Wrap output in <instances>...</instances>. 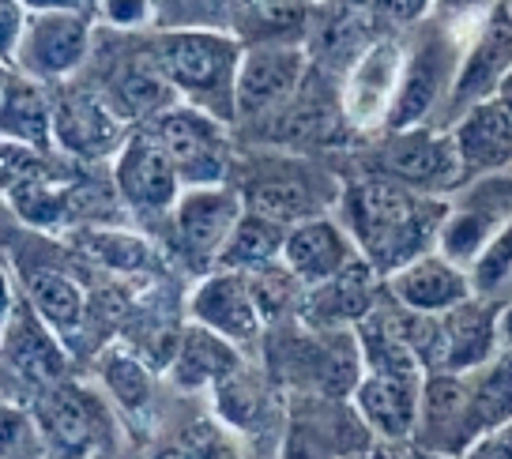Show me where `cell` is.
<instances>
[{
  "label": "cell",
  "mask_w": 512,
  "mask_h": 459,
  "mask_svg": "<svg viewBox=\"0 0 512 459\" xmlns=\"http://www.w3.org/2000/svg\"><path fill=\"white\" fill-rule=\"evenodd\" d=\"M448 207L452 196H433L388 177L362 174L343 185L339 222L347 226V234L354 238L358 253L373 264V271L388 279L411 260L437 249Z\"/></svg>",
  "instance_id": "1"
},
{
  "label": "cell",
  "mask_w": 512,
  "mask_h": 459,
  "mask_svg": "<svg viewBox=\"0 0 512 459\" xmlns=\"http://www.w3.org/2000/svg\"><path fill=\"white\" fill-rule=\"evenodd\" d=\"M151 57L166 83L174 87L177 102L219 117L234 125L238 106V64L245 42L219 27H170L151 38Z\"/></svg>",
  "instance_id": "2"
},
{
  "label": "cell",
  "mask_w": 512,
  "mask_h": 459,
  "mask_svg": "<svg viewBox=\"0 0 512 459\" xmlns=\"http://www.w3.org/2000/svg\"><path fill=\"white\" fill-rule=\"evenodd\" d=\"M238 189L249 211L290 230L298 222L332 215V207H339V196H343V181H336L309 159L272 155L268 162H256V166L249 159V181Z\"/></svg>",
  "instance_id": "3"
},
{
  "label": "cell",
  "mask_w": 512,
  "mask_h": 459,
  "mask_svg": "<svg viewBox=\"0 0 512 459\" xmlns=\"http://www.w3.org/2000/svg\"><path fill=\"white\" fill-rule=\"evenodd\" d=\"M53 459H95L113 452V407L80 380H61L27 399Z\"/></svg>",
  "instance_id": "4"
},
{
  "label": "cell",
  "mask_w": 512,
  "mask_h": 459,
  "mask_svg": "<svg viewBox=\"0 0 512 459\" xmlns=\"http://www.w3.org/2000/svg\"><path fill=\"white\" fill-rule=\"evenodd\" d=\"M464 46L467 42L460 34L441 31V27H433V31L418 38L415 46H407V68H403L400 95H396L384 136L422 128L430 121L441 128L452 87H456V72H460V61H464Z\"/></svg>",
  "instance_id": "5"
},
{
  "label": "cell",
  "mask_w": 512,
  "mask_h": 459,
  "mask_svg": "<svg viewBox=\"0 0 512 459\" xmlns=\"http://www.w3.org/2000/svg\"><path fill=\"white\" fill-rule=\"evenodd\" d=\"M309 72H313V57L305 42H245L238 64L234 125L264 128L302 95Z\"/></svg>",
  "instance_id": "6"
},
{
  "label": "cell",
  "mask_w": 512,
  "mask_h": 459,
  "mask_svg": "<svg viewBox=\"0 0 512 459\" xmlns=\"http://www.w3.org/2000/svg\"><path fill=\"white\" fill-rule=\"evenodd\" d=\"M369 159L373 162L366 166V174L400 181L407 189L433 192V196L464 189V166L448 128L422 125L407 132H388Z\"/></svg>",
  "instance_id": "7"
},
{
  "label": "cell",
  "mask_w": 512,
  "mask_h": 459,
  "mask_svg": "<svg viewBox=\"0 0 512 459\" xmlns=\"http://www.w3.org/2000/svg\"><path fill=\"white\" fill-rule=\"evenodd\" d=\"M245 196L230 185H204V189H185L170 215V249L174 256L196 275L215 271L230 234L245 219Z\"/></svg>",
  "instance_id": "8"
},
{
  "label": "cell",
  "mask_w": 512,
  "mask_h": 459,
  "mask_svg": "<svg viewBox=\"0 0 512 459\" xmlns=\"http://www.w3.org/2000/svg\"><path fill=\"white\" fill-rule=\"evenodd\" d=\"M147 128H155L162 147L170 151L181 185L185 189H204V185H230L234 177V147H230V128L211 113L177 102L166 113H159Z\"/></svg>",
  "instance_id": "9"
},
{
  "label": "cell",
  "mask_w": 512,
  "mask_h": 459,
  "mask_svg": "<svg viewBox=\"0 0 512 459\" xmlns=\"http://www.w3.org/2000/svg\"><path fill=\"white\" fill-rule=\"evenodd\" d=\"M373 441L351 399L294 396L283 411L279 459H351Z\"/></svg>",
  "instance_id": "10"
},
{
  "label": "cell",
  "mask_w": 512,
  "mask_h": 459,
  "mask_svg": "<svg viewBox=\"0 0 512 459\" xmlns=\"http://www.w3.org/2000/svg\"><path fill=\"white\" fill-rule=\"evenodd\" d=\"M479 437H486V429H482L467 373H430L422 384L411 444L430 459H460Z\"/></svg>",
  "instance_id": "11"
},
{
  "label": "cell",
  "mask_w": 512,
  "mask_h": 459,
  "mask_svg": "<svg viewBox=\"0 0 512 459\" xmlns=\"http://www.w3.org/2000/svg\"><path fill=\"white\" fill-rule=\"evenodd\" d=\"M403 68H407V42L381 34L339 80V102L358 136H384L400 95Z\"/></svg>",
  "instance_id": "12"
},
{
  "label": "cell",
  "mask_w": 512,
  "mask_h": 459,
  "mask_svg": "<svg viewBox=\"0 0 512 459\" xmlns=\"http://www.w3.org/2000/svg\"><path fill=\"white\" fill-rule=\"evenodd\" d=\"M113 192L121 196V207L132 215H174L177 200H181V174H177L170 151L162 147V140L155 136V128H132L128 143L121 147V155L110 166Z\"/></svg>",
  "instance_id": "13"
},
{
  "label": "cell",
  "mask_w": 512,
  "mask_h": 459,
  "mask_svg": "<svg viewBox=\"0 0 512 459\" xmlns=\"http://www.w3.org/2000/svg\"><path fill=\"white\" fill-rule=\"evenodd\" d=\"M68 369H72V347L27 305L19 286L16 294L8 286V309H4V373L8 380H19L34 396L42 388L68 380Z\"/></svg>",
  "instance_id": "14"
},
{
  "label": "cell",
  "mask_w": 512,
  "mask_h": 459,
  "mask_svg": "<svg viewBox=\"0 0 512 459\" xmlns=\"http://www.w3.org/2000/svg\"><path fill=\"white\" fill-rule=\"evenodd\" d=\"M128 121L102 98L98 87H64L53 110V151L72 162L117 159L128 143Z\"/></svg>",
  "instance_id": "15"
},
{
  "label": "cell",
  "mask_w": 512,
  "mask_h": 459,
  "mask_svg": "<svg viewBox=\"0 0 512 459\" xmlns=\"http://www.w3.org/2000/svg\"><path fill=\"white\" fill-rule=\"evenodd\" d=\"M509 219H512V174H494V177H482V181H471L460 200L452 196L448 219L441 226V238H437V253L471 271L475 260L486 253V245L497 238V230Z\"/></svg>",
  "instance_id": "16"
},
{
  "label": "cell",
  "mask_w": 512,
  "mask_h": 459,
  "mask_svg": "<svg viewBox=\"0 0 512 459\" xmlns=\"http://www.w3.org/2000/svg\"><path fill=\"white\" fill-rule=\"evenodd\" d=\"M87 57H91V19L83 12H31L16 53L4 64H16L19 72L57 87L72 80Z\"/></svg>",
  "instance_id": "17"
},
{
  "label": "cell",
  "mask_w": 512,
  "mask_h": 459,
  "mask_svg": "<svg viewBox=\"0 0 512 459\" xmlns=\"http://www.w3.org/2000/svg\"><path fill=\"white\" fill-rule=\"evenodd\" d=\"M512 76V12L501 0L490 16H482L479 31L471 34V42L464 46V61L456 72V87L448 98V110L441 128H452L456 117H464L471 106L497 98V91L505 87Z\"/></svg>",
  "instance_id": "18"
},
{
  "label": "cell",
  "mask_w": 512,
  "mask_h": 459,
  "mask_svg": "<svg viewBox=\"0 0 512 459\" xmlns=\"http://www.w3.org/2000/svg\"><path fill=\"white\" fill-rule=\"evenodd\" d=\"M189 320L192 324H204L208 332L223 335L226 343H234L241 354L260 347V339L268 332L249 279L241 271L223 268H215L196 279L189 294Z\"/></svg>",
  "instance_id": "19"
},
{
  "label": "cell",
  "mask_w": 512,
  "mask_h": 459,
  "mask_svg": "<svg viewBox=\"0 0 512 459\" xmlns=\"http://www.w3.org/2000/svg\"><path fill=\"white\" fill-rule=\"evenodd\" d=\"M381 294H384V279L373 271V264H369L366 256H362L347 271H339L336 279L305 290L298 320H302L305 328H320V332L358 328L377 309Z\"/></svg>",
  "instance_id": "20"
},
{
  "label": "cell",
  "mask_w": 512,
  "mask_h": 459,
  "mask_svg": "<svg viewBox=\"0 0 512 459\" xmlns=\"http://www.w3.org/2000/svg\"><path fill=\"white\" fill-rule=\"evenodd\" d=\"M452 140L464 166V185L512 170V102L490 98L452 121Z\"/></svg>",
  "instance_id": "21"
},
{
  "label": "cell",
  "mask_w": 512,
  "mask_h": 459,
  "mask_svg": "<svg viewBox=\"0 0 512 459\" xmlns=\"http://www.w3.org/2000/svg\"><path fill=\"white\" fill-rule=\"evenodd\" d=\"M426 377H400V373H366L354 388V411L377 441L411 444L418 426V403H422Z\"/></svg>",
  "instance_id": "22"
},
{
  "label": "cell",
  "mask_w": 512,
  "mask_h": 459,
  "mask_svg": "<svg viewBox=\"0 0 512 459\" xmlns=\"http://www.w3.org/2000/svg\"><path fill=\"white\" fill-rule=\"evenodd\" d=\"M98 384L110 399V407L128 422V429L159 433V384L155 369L125 347H106L98 354Z\"/></svg>",
  "instance_id": "23"
},
{
  "label": "cell",
  "mask_w": 512,
  "mask_h": 459,
  "mask_svg": "<svg viewBox=\"0 0 512 459\" xmlns=\"http://www.w3.org/2000/svg\"><path fill=\"white\" fill-rule=\"evenodd\" d=\"M354 260H362V253L347 234V226L332 215L290 226L287 245H283V264L302 279L305 290L336 279L339 271H347Z\"/></svg>",
  "instance_id": "24"
},
{
  "label": "cell",
  "mask_w": 512,
  "mask_h": 459,
  "mask_svg": "<svg viewBox=\"0 0 512 459\" xmlns=\"http://www.w3.org/2000/svg\"><path fill=\"white\" fill-rule=\"evenodd\" d=\"M241 369H245V354L234 343H226L223 335L189 320L181 328V343H177L174 358L166 365V380L185 396H200V392H219Z\"/></svg>",
  "instance_id": "25"
},
{
  "label": "cell",
  "mask_w": 512,
  "mask_h": 459,
  "mask_svg": "<svg viewBox=\"0 0 512 459\" xmlns=\"http://www.w3.org/2000/svg\"><path fill=\"white\" fill-rule=\"evenodd\" d=\"M384 290L400 301L403 309L415 313H448L456 305H464L467 298H475V283L471 271L452 264L448 256H441L437 249L426 256L411 260L407 268H400L396 275L384 279Z\"/></svg>",
  "instance_id": "26"
},
{
  "label": "cell",
  "mask_w": 512,
  "mask_h": 459,
  "mask_svg": "<svg viewBox=\"0 0 512 459\" xmlns=\"http://www.w3.org/2000/svg\"><path fill=\"white\" fill-rule=\"evenodd\" d=\"M19 294L68 347L80 343L83 328L91 320V301H87V290L72 271L53 268V264L23 268L19 271Z\"/></svg>",
  "instance_id": "27"
},
{
  "label": "cell",
  "mask_w": 512,
  "mask_h": 459,
  "mask_svg": "<svg viewBox=\"0 0 512 459\" xmlns=\"http://www.w3.org/2000/svg\"><path fill=\"white\" fill-rule=\"evenodd\" d=\"M53 110H57V91L49 83L19 72L16 64H4V83H0L4 140L53 151Z\"/></svg>",
  "instance_id": "28"
},
{
  "label": "cell",
  "mask_w": 512,
  "mask_h": 459,
  "mask_svg": "<svg viewBox=\"0 0 512 459\" xmlns=\"http://www.w3.org/2000/svg\"><path fill=\"white\" fill-rule=\"evenodd\" d=\"M68 249H76L83 260H91L98 268L113 271V275H132V279H147L166 271V256L136 230H125L117 222H87L64 234Z\"/></svg>",
  "instance_id": "29"
},
{
  "label": "cell",
  "mask_w": 512,
  "mask_h": 459,
  "mask_svg": "<svg viewBox=\"0 0 512 459\" xmlns=\"http://www.w3.org/2000/svg\"><path fill=\"white\" fill-rule=\"evenodd\" d=\"M501 301L467 298L464 305L441 313L448 347V373H471L501 354Z\"/></svg>",
  "instance_id": "30"
},
{
  "label": "cell",
  "mask_w": 512,
  "mask_h": 459,
  "mask_svg": "<svg viewBox=\"0 0 512 459\" xmlns=\"http://www.w3.org/2000/svg\"><path fill=\"white\" fill-rule=\"evenodd\" d=\"M102 98L110 102L113 110L125 117L128 125H151L159 113H166L170 106H177L174 87L166 83V76L159 72V64L151 57V49L132 53L125 64H117L110 72L106 87H98Z\"/></svg>",
  "instance_id": "31"
},
{
  "label": "cell",
  "mask_w": 512,
  "mask_h": 459,
  "mask_svg": "<svg viewBox=\"0 0 512 459\" xmlns=\"http://www.w3.org/2000/svg\"><path fill=\"white\" fill-rule=\"evenodd\" d=\"M287 234H290L287 226L264 219V215H256V211H245V219H241L238 230L230 234V241H226V249L215 268L241 271V275H245V271L264 268V264H272V260L283 256Z\"/></svg>",
  "instance_id": "32"
},
{
  "label": "cell",
  "mask_w": 512,
  "mask_h": 459,
  "mask_svg": "<svg viewBox=\"0 0 512 459\" xmlns=\"http://www.w3.org/2000/svg\"><path fill=\"white\" fill-rule=\"evenodd\" d=\"M471 396L479 407L482 429L494 433L501 426H512V350L505 347L497 358L467 373Z\"/></svg>",
  "instance_id": "33"
},
{
  "label": "cell",
  "mask_w": 512,
  "mask_h": 459,
  "mask_svg": "<svg viewBox=\"0 0 512 459\" xmlns=\"http://www.w3.org/2000/svg\"><path fill=\"white\" fill-rule=\"evenodd\" d=\"M245 279L253 286V298H256V305H260V317H264L268 328L283 324L287 317H298V309H302V301H305V286H302V279L283 264V256L272 260V264H264V268L245 271Z\"/></svg>",
  "instance_id": "34"
},
{
  "label": "cell",
  "mask_w": 512,
  "mask_h": 459,
  "mask_svg": "<svg viewBox=\"0 0 512 459\" xmlns=\"http://www.w3.org/2000/svg\"><path fill=\"white\" fill-rule=\"evenodd\" d=\"M475 294L490 301H512V219L497 230V238L486 245V253L471 268Z\"/></svg>",
  "instance_id": "35"
},
{
  "label": "cell",
  "mask_w": 512,
  "mask_h": 459,
  "mask_svg": "<svg viewBox=\"0 0 512 459\" xmlns=\"http://www.w3.org/2000/svg\"><path fill=\"white\" fill-rule=\"evenodd\" d=\"M0 459H53L42 429L23 399H4V441Z\"/></svg>",
  "instance_id": "36"
},
{
  "label": "cell",
  "mask_w": 512,
  "mask_h": 459,
  "mask_svg": "<svg viewBox=\"0 0 512 459\" xmlns=\"http://www.w3.org/2000/svg\"><path fill=\"white\" fill-rule=\"evenodd\" d=\"M430 8H437V0H369V12L377 23H388V27H418L422 19L430 16Z\"/></svg>",
  "instance_id": "37"
},
{
  "label": "cell",
  "mask_w": 512,
  "mask_h": 459,
  "mask_svg": "<svg viewBox=\"0 0 512 459\" xmlns=\"http://www.w3.org/2000/svg\"><path fill=\"white\" fill-rule=\"evenodd\" d=\"M98 16L117 31H140L155 19V0H98Z\"/></svg>",
  "instance_id": "38"
},
{
  "label": "cell",
  "mask_w": 512,
  "mask_h": 459,
  "mask_svg": "<svg viewBox=\"0 0 512 459\" xmlns=\"http://www.w3.org/2000/svg\"><path fill=\"white\" fill-rule=\"evenodd\" d=\"M27 19L31 12L19 4V0H0V42H4V61L16 53L19 38L27 31Z\"/></svg>",
  "instance_id": "39"
},
{
  "label": "cell",
  "mask_w": 512,
  "mask_h": 459,
  "mask_svg": "<svg viewBox=\"0 0 512 459\" xmlns=\"http://www.w3.org/2000/svg\"><path fill=\"white\" fill-rule=\"evenodd\" d=\"M460 459H512V426H501L479 437Z\"/></svg>",
  "instance_id": "40"
},
{
  "label": "cell",
  "mask_w": 512,
  "mask_h": 459,
  "mask_svg": "<svg viewBox=\"0 0 512 459\" xmlns=\"http://www.w3.org/2000/svg\"><path fill=\"white\" fill-rule=\"evenodd\" d=\"M351 459H426L415 444H396V441H373L369 448L354 452Z\"/></svg>",
  "instance_id": "41"
},
{
  "label": "cell",
  "mask_w": 512,
  "mask_h": 459,
  "mask_svg": "<svg viewBox=\"0 0 512 459\" xmlns=\"http://www.w3.org/2000/svg\"><path fill=\"white\" fill-rule=\"evenodd\" d=\"M501 0H437V12L448 19H460V16H471V12H482V16H490Z\"/></svg>",
  "instance_id": "42"
},
{
  "label": "cell",
  "mask_w": 512,
  "mask_h": 459,
  "mask_svg": "<svg viewBox=\"0 0 512 459\" xmlns=\"http://www.w3.org/2000/svg\"><path fill=\"white\" fill-rule=\"evenodd\" d=\"M27 12H83L87 0H19Z\"/></svg>",
  "instance_id": "43"
},
{
  "label": "cell",
  "mask_w": 512,
  "mask_h": 459,
  "mask_svg": "<svg viewBox=\"0 0 512 459\" xmlns=\"http://www.w3.org/2000/svg\"><path fill=\"white\" fill-rule=\"evenodd\" d=\"M501 347L512 350V301H505V309H501Z\"/></svg>",
  "instance_id": "44"
},
{
  "label": "cell",
  "mask_w": 512,
  "mask_h": 459,
  "mask_svg": "<svg viewBox=\"0 0 512 459\" xmlns=\"http://www.w3.org/2000/svg\"><path fill=\"white\" fill-rule=\"evenodd\" d=\"M95 459H117V452H102V456H95Z\"/></svg>",
  "instance_id": "45"
},
{
  "label": "cell",
  "mask_w": 512,
  "mask_h": 459,
  "mask_svg": "<svg viewBox=\"0 0 512 459\" xmlns=\"http://www.w3.org/2000/svg\"><path fill=\"white\" fill-rule=\"evenodd\" d=\"M505 4H509V12H512V0H505Z\"/></svg>",
  "instance_id": "46"
},
{
  "label": "cell",
  "mask_w": 512,
  "mask_h": 459,
  "mask_svg": "<svg viewBox=\"0 0 512 459\" xmlns=\"http://www.w3.org/2000/svg\"><path fill=\"white\" fill-rule=\"evenodd\" d=\"M426 459H430V456H426Z\"/></svg>",
  "instance_id": "47"
}]
</instances>
